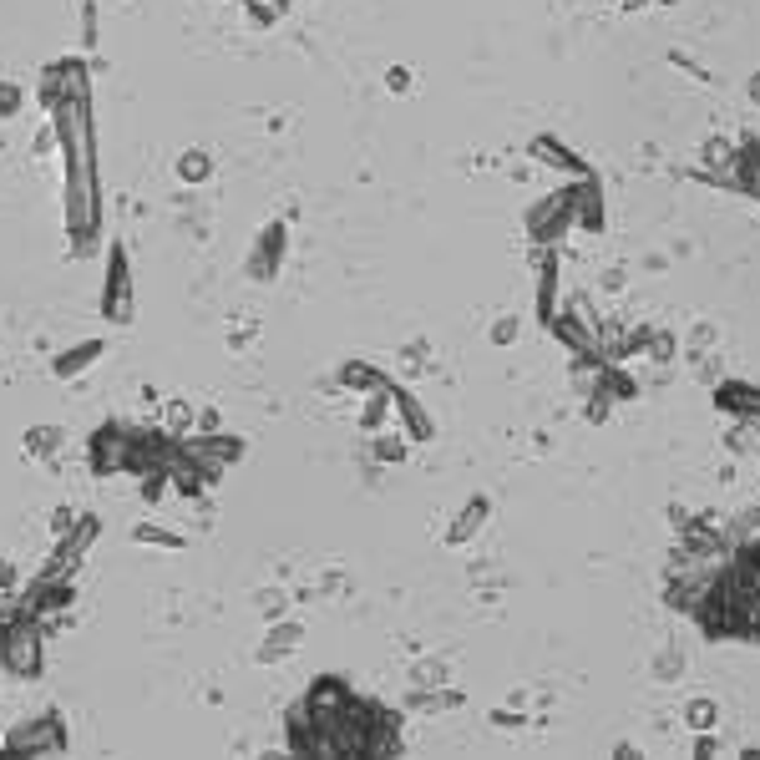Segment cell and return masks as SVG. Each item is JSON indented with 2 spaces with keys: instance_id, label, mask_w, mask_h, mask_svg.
<instances>
[{
  "instance_id": "6",
  "label": "cell",
  "mask_w": 760,
  "mask_h": 760,
  "mask_svg": "<svg viewBox=\"0 0 760 760\" xmlns=\"http://www.w3.org/2000/svg\"><path fill=\"white\" fill-rule=\"evenodd\" d=\"M487 512H492V502H487V497H472V502L462 507V517H456V522L446 527V543H467L472 532L487 522Z\"/></svg>"
},
{
  "instance_id": "3",
  "label": "cell",
  "mask_w": 760,
  "mask_h": 760,
  "mask_svg": "<svg viewBox=\"0 0 760 760\" xmlns=\"http://www.w3.org/2000/svg\"><path fill=\"white\" fill-rule=\"evenodd\" d=\"M573 223L583 234H603V183L598 178H578L573 183Z\"/></svg>"
},
{
  "instance_id": "14",
  "label": "cell",
  "mask_w": 760,
  "mask_h": 760,
  "mask_svg": "<svg viewBox=\"0 0 760 760\" xmlns=\"http://www.w3.org/2000/svg\"><path fill=\"white\" fill-rule=\"evenodd\" d=\"M720 755V740H715V730H700L695 735V760H715Z\"/></svg>"
},
{
  "instance_id": "11",
  "label": "cell",
  "mask_w": 760,
  "mask_h": 760,
  "mask_svg": "<svg viewBox=\"0 0 760 760\" xmlns=\"http://www.w3.org/2000/svg\"><path fill=\"white\" fill-rule=\"evenodd\" d=\"M690 355H715V345H720V325H710V320H700V325H690V335L679 340Z\"/></svg>"
},
{
  "instance_id": "19",
  "label": "cell",
  "mask_w": 760,
  "mask_h": 760,
  "mask_svg": "<svg viewBox=\"0 0 760 760\" xmlns=\"http://www.w3.org/2000/svg\"><path fill=\"white\" fill-rule=\"evenodd\" d=\"M745 198H755V203H760V183H755V188H750V193H745Z\"/></svg>"
},
{
  "instance_id": "13",
  "label": "cell",
  "mask_w": 760,
  "mask_h": 760,
  "mask_svg": "<svg viewBox=\"0 0 760 760\" xmlns=\"http://www.w3.org/2000/svg\"><path fill=\"white\" fill-rule=\"evenodd\" d=\"M730 553H735V558H745V563H750V568L760 573V532H745V538H740V543H735Z\"/></svg>"
},
{
  "instance_id": "18",
  "label": "cell",
  "mask_w": 760,
  "mask_h": 760,
  "mask_svg": "<svg viewBox=\"0 0 760 760\" xmlns=\"http://www.w3.org/2000/svg\"><path fill=\"white\" fill-rule=\"evenodd\" d=\"M492 335H497V340H502V345H507V340H512V335H517V325H512V320H502V325H497V330H492Z\"/></svg>"
},
{
  "instance_id": "7",
  "label": "cell",
  "mask_w": 760,
  "mask_h": 760,
  "mask_svg": "<svg viewBox=\"0 0 760 760\" xmlns=\"http://www.w3.org/2000/svg\"><path fill=\"white\" fill-rule=\"evenodd\" d=\"M730 158H735V142L730 137H705L700 142V173H730Z\"/></svg>"
},
{
  "instance_id": "10",
  "label": "cell",
  "mask_w": 760,
  "mask_h": 760,
  "mask_svg": "<svg viewBox=\"0 0 760 760\" xmlns=\"http://www.w3.org/2000/svg\"><path fill=\"white\" fill-rule=\"evenodd\" d=\"M644 355H649L654 365H669V360L679 355V335H674V330H659V325H649V340H644Z\"/></svg>"
},
{
  "instance_id": "12",
  "label": "cell",
  "mask_w": 760,
  "mask_h": 760,
  "mask_svg": "<svg viewBox=\"0 0 760 760\" xmlns=\"http://www.w3.org/2000/svg\"><path fill=\"white\" fill-rule=\"evenodd\" d=\"M649 674H654L659 684L679 679V674H684V649H674V644H669V649H659V654L649 659Z\"/></svg>"
},
{
  "instance_id": "2",
  "label": "cell",
  "mask_w": 760,
  "mask_h": 760,
  "mask_svg": "<svg viewBox=\"0 0 760 760\" xmlns=\"http://www.w3.org/2000/svg\"><path fill=\"white\" fill-rule=\"evenodd\" d=\"M715 411L730 416V421H760V386L755 380H715Z\"/></svg>"
},
{
  "instance_id": "17",
  "label": "cell",
  "mask_w": 760,
  "mask_h": 760,
  "mask_svg": "<svg viewBox=\"0 0 760 760\" xmlns=\"http://www.w3.org/2000/svg\"><path fill=\"white\" fill-rule=\"evenodd\" d=\"M614 755H619V760H639V745H634V740H619Z\"/></svg>"
},
{
  "instance_id": "16",
  "label": "cell",
  "mask_w": 760,
  "mask_h": 760,
  "mask_svg": "<svg viewBox=\"0 0 760 760\" xmlns=\"http://www.w3.org/2000/svg\"><path fill=\"white\" fill-rule=\"evenodd\" d=\"M745 97H750V107H760V71H750V82H745Z\"/></svg>"
},
{
  "instance_id": "1",
  "label": "cell",
  "mask_w": 760,
  "mask_h": 760,
  "mask_svg": "<svg viewBox=\"0 0 760 760\" xmlns=\"http://www.w3.org/2000/svg\"><path fill=\"white\" fill-rule=\"evenodd\" d=\"M568 228H573V188H558V193H548L543 203H532L527 234L538 239V244H558Z\"/></svg>"
},
{
  "instance_id": "5",
  "label": "cell",
  "mask_w": 760,
  "mask_h": 760,
  "mask_svg": "<svg viewBox=\"0 0 760 760\" xmlns=\"http://www.w3.org/2000/svg\"><path fill=\"white\" fill-rule=\"evenodd\" d=\"M593 391H603L614 406H624V401H639V391H644V386L624 370V360H608V365L598 370V386H593Z\"/></svg>"
},
{
  "instance_id": "8",
  "label": "cell",
  "mask_w": 760,
  "mask_h": 760,
  "mask_svg": "<svg viewBox=\"0 0 760 760\" xmlns=\"http://www.w3.org/2000/svg\"><path fill=\"white\" fill-rule=\"evenodd\" d=\"M684 725H690V735H700V730H715V725H720V700H710V695H695L690 705H684Z\"/></svg>"
},
{
  "instance_id": "9",
  "label": "cell",
  "mask_w": 760,
  "mask_h": 760,
  "mask_svg": "<svg viewBox=\"0 0 760 760\" xmlns=\"http://www.w3.org/2000/svg\"><path fill=\"white\" fill-rule=\"evenodd\" d=\"M725 451L730 456H755L760 451V421H735V431H725Z\"/></svg>"
},
{
  "instance_id": "4",
  "label": "cell",
  "mask_w": 760,
  "mask_h": 760,
  "mask_svg": "<svg viewBox=\"0 0 760 760\" xmlns=\"http://www.w3.org/2000/svg\"><path fill=\"white\" fill-rule=\"evenodd\" d=\"M532 158L548 163V168H558V173H573V178H593V168L578 158V152H568L558 137H532Z\"/></svg>"
},
{
  "instance_id": "15",
  "label": "cell",
  "mask_w": 760,
  "mask_h": 760,
  "mask_svg": "<svg viewBox=\"0 0 760 760\" xmlns=\"http://www.w3.org/2000/svg\"><path fill=\"white\" fill-rule=\"evenodd\" d=\"M730 522H735L740 532H760V502H750V507H745V512H735Z\"/></svg>"
}]
</instances>
